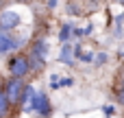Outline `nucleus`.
Here are the masks:
<instances>
[{
    "instance_id": "nucleus-1",
    "label": "nucleus",
    "mask_w": 124,
    "mask_h": 118,
    "mask_svg": "<svg viewBox=\"0 0 124 118\" xmlns=\"http://www.w3.org/2000/svg\"><path fill=\"white\" fill-rule=\"evenodd\" d=\"M22 109H24V112H35L37 116H41V118L52 116V105H50L48 94H46V92H37V90H35V94L31 96L28 105L22 107Z\"/></svg>"
},
{
    "instance_id": "nucleus-2",
    "label": "nucleus",
    "mask_w": 124,
    "mask_h": 118,
    "mask_svg": "<svg viewBox=\"0 0 124 118\" xmlns=\"http://www.w3.org/2000/svg\"><path fill=\"white\" fill-rule=\"evenodd\" d=\"M7 70H9V74H11V79H22V81H24V77L31 74L28 57H26L24 53H15V55H11L9 61H7Z\"/></svg>"
},
{
    "instance_id": "nucleus-3",
    "label": "nucleus",
    "mask_w": 124,
    "mask_h": 118,
    "mask_svg": "<svg viewBox=\"0 0 124 118\" xmlns=\"http://www.w3.org/2000/svg\"><path fill=\"white\" fill-rule=\"evenodd\" d=\"M24 81L22 79H7L4 81V85H2V90H4V94H7V99H9V103L13 105V103H17V99H20V94H22V90H24Z\"/></svg>"
},
{
    "instance_id": "nucleus-4",
    "label": "nucleus",
    "mask_w": 124,
    "mask_h": 118,
    "mask_svg": "<svg viewBox=\"0 0 124 118\" xmlns=\"http://www.w3.org/2000/svg\"><path fill=\"white\" fill-rule=\"evenodd\" d=\"M20 22H22V15L15 13V11H2V13H0V31H2V33L15 31V28L20 26Z\"/></svg>"
},
{
    "instance_id": "nucleus-5",
    "label": "nucleus",
    "mask_w": 124,
    "mask_h": 118,
    "mask_svg": "<svg viewBox=\"0 0 124 118\" xmlns=\"http://www.w3.org/2000/svg\"><path fill=\"white\" fill-rule=\"evenodd\" d=\"M28 57H33V59H37V61H46V57H48V44H46V39L44 37H37L35 42H33V46H31V50H28Z\"/></svg>"
},
{
    "instance_id": "nucleus-6",
    "label": "nucleus",
    "mask_w": 124,
    "mask_h": 118,
    "mask_svg": "<svg viewBox=\"0 0 124 118\" xmlns=\"http://www.w3.org/2000/svg\"><path fill=\"white\" fill-rule=\"evenodd\" d=\"M11 50H15V37H13V33H2L0 31V55H9Z\"/></svg>"
},
{
    "instance_id": "nucleus-7",
    "label": "nucleus",
    "mask_w": 124,
    "mask_h": 118,
    "mask_svg": "<svg viewBox=\"0 0 124 118\" xmlns=\"http://www.w3.org/2000/svg\"><path fill=\"white\" fill-rule=\"evenodd\" d=\"M72 31H74V24L72 22H63L61 28H59V42L61 44H68V39L72 37Z\"/></svg>"
},
{
    "instance_id": "nucleus-8",
    "label": "nucleus",
    "mask_w": 124,
    "mask_h": 118,
    "mask_svg": "<svg viewBox=\"0 0 124 118\" xmlns=\"http://www.w3.org/2000/svg\"><path fill=\"white\" fill-rule=\"evenodd\" d=\"M59 61H61V64H68V66L74 64V55H72V46H70V44H63V48H61V53H59Z\"/></svg>"
},
{
    "instance_id": "nucleus-9",
    "label": "nucleus",
    "mask_w": 124,
    "mask_h": 118,
    "mask_svg": "<svg viewBox=\"0 0 124 118\" xmlns=\"http://www.w3.org/2000/svg\"><path fill=\"white\" fill-rule=\"evenodd\" d=\"M33 94H35V88H33V85H24V90H22V94H20V99H17V105H20V107H26Z\"/></svg>"
},
{
    "instance_id": "nucleus-10",
    "label": "nucleus",
    "mask_w": 124,
    "mask_h": 118,
    "mask_svg": "<svg viewBox=\"0 0 124 118\" xmlns=\"http://www.w3.org/2000/svg\"><path fill=\"white\" fill-rule=\"evenodd\" d=\"M9 112H11V103H9V99H7V94L0 85V118H7Z\"/></svg>"
},
{
    "instance_id": "nucleus-11",
    "label": "nucleus",
    "mask_w": 124,
    "mask_h": 118,
    "mask_svg": "<svg viewBox=\"0 0 124 118\" xmlns=\"http://www.w3.org/2000/svg\"><path fill=\"white\" fill-rule=\"evenodd\" d=\"M116 96H118V103L124 105V79L118 83V90H116Z\"/></svg>"
},
{
    "instance_id": "nucleus-12",
    "label": "nucleus",
    "mask_w": 124,
    "mask_h": 118,
    "mask_svg": "<svg viewBox=\"0 0 124 118\" xmlns=\"http://www.w3.org/2000/svg\"><path fill=\"white\" fill-rule=\"evenodd\" d=\"M107 59H109V55H107V53H98V55H94V64H96V66L107 64Z\"/></svg>"
},
{
    "instance_id": "nucleus-13",
    "label": "nucleus",
    "mask_w": 124,
    "mask_h": 118,
    "mask_svg": "<svg viewBox=\"0 0 124 118\" xmlns=\"http://www.w3.org/2000/svg\"><path fill=\"white\" fill-rule=\"evenodd\" d=\"M122 24H124V15H118V20H116V37H122Z\"/></svg>"
},
{
    "instance_id": "nucleus-14",
    "label": "nucleus",
    "mask_w": 124,
    "mask_h": 118,
    "mask_svg": "<svg viewBox=\"0 0 124 118\" xmlns=\"http://www.w3.org/2000/svg\"><path fill=\"white\" fill-rule=\"evenodd\" d=\"M72 83H74L72 77H61V79H59V88H70Z\"/></svg>"
},
{
    "instance_id": "nucleus-15",
    "label": "nucleus",
    "mask_w": 124,
    "mask_h": 118,
    "mask_svg": "<svg viewBox=\"0 0 124 118\" xmlns=\"http://www.w3.org/2000/svg\"><path fill=\"white\" fill-rule=\"evenodd\" d=\"M83 64H89V61H94V53H81V57H78Z\"/></svg>"
},
{
    "instance_id": "nucleus-16",
    "label": "nucleus",
    "mask_w": 124,
    "mask_h": 118,
    "mask_svg": "<svg viewBox=\"0 0 124 118\" xmlns=\"http://www.w3.org/2000/svg\"><path fill=\"white\" fill-rule=\"evenodd\" d=\"M59 79H61V77H59L57 72L50 77V88H52V90H59Z\"/></svg>"
},
{
    "instance_id": "nucleus-17",
    "label": "nucleus",
    "mask_w": 124,
    "mask_h": 118,
    "mask_svg": "<svg viewBox=\"0 0 124 118\" xmlns=\"http://www.w3.org/2000/svg\"><path fill=\"white\" fill-rule=\"evenodd\" d=\"M102 114H105L107 118H111L113 114H116V109H113V105H105V107H102Z\"/></svg>"
},
{
    "instance_id": "nucleus-18",
    "label": "nucleus",
    "mask_w": 124,
    "mask_h": 118,
    "mask_svg": "<svg viewBox=\"0 0 124 118\" xmlns=\"http://www.w3.org/2000/svg\"><path fill=\"white\" fill-rule=\"evenodd\" d=\"M92 31H94V24H87V26H85V28H81V35H83V37H85V35H89V33H92Z\"/></svg>"
},
{
    "instance_id": "nucleus-19",
    "label": "nucleus",
    "mask_w": 124,
    "mask_h": 118,
    "mask_svg": "<svg viewBox=\"0 0 124 118\" xmlns=\"http://www.w3.org/2000/svg\"><path fill=\"white\" fill-rule=\"evenodd\" d=\"M122 57H124V53H122Z\"/></svg>"
}]
</instances>
